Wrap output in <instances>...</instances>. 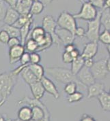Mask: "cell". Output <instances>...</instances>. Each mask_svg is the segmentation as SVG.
Wrapping results in <instances>:
<instances>
[{
  "instance_id": "9",
  "label": "cell",
  "mask_w": 110,
  "mask_h": 121,
  "mask_svg": "<svg viewBox=\"0 0 110 121\" xmlns=\"http://www.w3.org/2000/svg\"><path fill=\"white\" fill-rule=\"evenodd\" d=\"M45 92L51 95L55 99H58L60 97V93L54 83L49 78L43 76L40 80Z\"/></svg>"
},
{
  "instance_id": "1",
  "label": "cell",
  "mask_w": 110,
  "mask_h": 121,
  "mask_svg": "<svg viewBox=\"0 0 110 121\" xmlns=\"http://www.w3.org/2000/svg\"><path fill=\"white\" fill-rule=\"evenodd\" d=\"M19 74L14 69L0 73V108L6 104L12 93Z\"/></svg>"
},
{
  "instance_id": "28",
  "label": "cell",
  "mask_w": 110,
  "mask_h": 121,
  "mask_svg": "<svg viewBox=\"0 0 110 121\" xmlns=\"http://www.w3.org/2000/svg\"><path fill=\"white\" fill-rule=\"evenodd\" d=\"M2 29L8 33L10 38H20V30L14 25H5L2 27Z\"/></svg>"
},
{
  "instance_id": "32",
  "label": "cell",
  "mask_w": 110,
  "mask_h": 121,
  "mask_svg": "<svg viewBox=\"0 0 110 121\" xmlns=\"http://www.w3.org/2000/svg\"><path fill=\"white\" fill-rule=\"evenodd\" d=\"M64 91L67 95H71L77 91V84L75 82H70L66 83L64 87Z\"/></svg>"
},
{
  "instance_id": "6",
  "label": "cell",
  "mask_w": 110,
  "mask_h": 121,
  "mask_svg": "<svg viewBox=\"0 0 110 121\" xmlns=\"http://www.w3.org/2000/svg\"><path fill=\"white\" fill-rule=\"evenodd\" d=\"M98 11L89 1H83L80 11L72 14L75 19H82L87 21H92L97 16Z\"/></svg>"
},
{
  "instance_id": "8",
  "label": "cell",
  "mask_w": 110,
  "mask_h": 121,
  "mask_svg": "<svg viewBox=\"0 0 110 121\" xmlns=\"http://www.w3.org/2000/svg\"><path fill=\"white\" fill-rule=\"evenodd\" d=\"M76 78L79 82V85L85 87H87L96 82V80L94 78L90 68L85 66L83 67L82 69L77 73Z\"/></svg>"
},
{
  "instance_id": "38",
  "label": "cell",
  "mask_w": 110,
  "mask_h": 121,
  "mask_svg": "<svg viewBox=\"0 0 110 121\" xmlns=\"http://www.w3.org/2000/svg\"><path fill=\"white\" fill-rule=\"evenodd\" d=\"M62 59L64 63H66V64H70L71 63V62L73 60L72 57L71 56V54L69 52H64L62 53Z\"/></svg>"
},
{
  "instance_id": "43",
  "label": "cell",
  "mask_w": 110,
  "mask_h": 121,
  "mask_svg": "<svg viewBox=\"0 0 110 121\" xmlns=\"http://www.w3.org/2000/svg\"><path fill=\"white\" fill-rule=\"evenodd\" d=\"M76 48V46L74 45V44H69L64 46V51L67 52H71L73 50Z\"/></svg>"
},
{
  "instance_id": "3",
  "label": "cell",
  "mask_w": 110,
  "mask_h": 121,
  "mask_svg": "<svg viewBox=\"0 0 110 121\" xmlns=\"http://www.w3.org/2000/svg\"><path fill=\"white\" fill-rule=\"evenodd\" d=\"M56 22L57 27L66 29L75 35V32L77 27V22L76 19L71 13L68 11L62 12L57 18Z\"/></svg>"
},
{
  "instance_id": "34",
  "label": "cell",
  "mask_w": 110,
  "mask_h": 121,
  "mask_svg": "<svg viewBox=\"0 0 110 121\" xmlns=\"http://www.w3.org/2000/svg\"><path fill=\"white\" fill-rule=\"evenodd\" d=\"M19 62H20L21 65H27L28 64L30 63L29 60V53L28 52H25L21 57L20 58V60Z\"/></svg>"
},
{
  "instance_id": "39",
  "label": "cell",
  "mask_w": 110,
  "mask_h": 121,
  "mask_svg": "<svg viewBox=\"0 0 110 121\" xmlns=\"http://www.w3.org/2000/svg\"><path fill=\"white\" fill-rule=\"evenodd\" d=\"M19 44H21V40L19 38H10L7 43V45L9 47V48L13 47V46H15L17 45H19Z\"/></svg>"
},
{
  "instance_id": "41",
  "label": "cell",
  "mask_w": 110,
  "mask_h": 121,
  "mask_svg": "<svg viewBox=\"0 0 110 121\" xmlns=\"http://www.w3.org/2000/svg\"><path fill=\"white\" fill-rule=\"evenodd\" d=\"M79 121H96L95 120V118L93 116L87 114H84L81 116V119Z\"/></svg>"
},
{
  "instance_id": "46",
  "label": "cell",
  "mask_w": 110,
  "mask_h": 121,
  "mask_svg": "<svg viewBox=\"0 0 110 121\" xmlns=\"http://www.w3.org/2000/svg\"><path fill=\"white\" fill-rule=\"evenodd\" d=\"M43 4L44 5V6L46 7L47 6H48V5H49L53 1H54V0H40Z\"/></svg>"
},
{
  "instance_id": "47",
  "label": "cell",
  "mask_w": 110,
  "mask_h": 121,
  "mask_svg": "<svg viewBox=\"0 0 110 121\" xmlns=\"http://www.w3.org/2000/svg\"><path fill=\"white\" fill-rule=\"evenodd\" d=\"M110 0H105L104 8H110Z\"/></svg>"
},
{
  "instance_id": "2",
  "label": "cell",
  "mask_w": 110,
  "mask_h": 121,
  "mask_svg": "<svg viewBox=\"0 0 110 121\" xmlns=\"http://www.w3.org/2000/svg\"><path fill=\"white\" fill-rule=\"evenodd\" d=\"M44 72L57 82L66 84L70 82H75L77 84H79L76 76L69 69L61 67H48L44 69Z\"/></svg>"
},
{
  "instance_id": "31",
  "label": "cell",
  "mask_w": 110,
  "mask_h": 121,
  "mask_svg": "<svg viewBox=\"0 0 110 121\" xmlns=\"http://www.w3.org/2000/svg\"><path fill=\"white\" fill-rule=\"evenodd\" d=\"M99 41L106 46L110 44V30L105 29L99 35Z\"/></svg>"
},
{
  "instance_id": "50",
  "label": "cell",
  "mask_w": 110,
  "mask_h": 121,
  "mask_svg": "<svg viewBox=\"0 0 110 121\" xmlns=\"http://www.w3.org/2000/svg\"><path fill=\"white\" fill-rule=\"evenodd\" d=\"M7 121H19L18 118H17V119H8Z\"/></svg>"
},
{
  "instance_id": "36",
  "label": "cell",
  "mask_w": 110,
  "mask_h": 121,
  "mask_svg": "<svg viewBox=\"0 0 110 121\" xmlns=\"http://www.w3.org/2000/svg\"><path fill=\"white\" fill-rule=\"evenodd\" d=\"M6 10H7V8L5 4V2H4L2 0H0V22L4 21Z\"/></svg>"
},
{
  "instance_id": "10",
  "label": "cell",
  "mask_w": 110,
  "mask_h": 121,
  "mask_svg": "<svg viewBox=\"0 0 110 121\" xmlns=\"http://www.w3.org/2000/svg\"><path fill=\"white\" fill-rule=\"evenodd\" d=\"M55 33L57 35V36L58 37V38L60 39V40L62 42V44L63 45H67L69 44H73L75 36L71 33L70 31H67L64 29L57 27L55 29Z\"/></svg>"
},
{
  "instance_id": "18",
  "label": "cell",
  "mask_w": 110,
  "mask_h": 121,
  "mask_svg": "<svg viewBox=\"0 0 110 121\" xmlns=\"http://www.w3.org/2000/svg\"><path fill=\"white\" fill-rule=\"evenodd\" d=\"M19 75L21 76V77L23 79V80L25 81V82L28 84V85L39 80L38 79L36 78V76L33 74V72L29 69L28 65H26L25 67H23V69L21 70Z\"/></svg>"
},
{
  "instance_id": "40",
  "label": "cell",
  "mask_w": 110,
  "mask_h": 121,
  "mask_svg": "<svg viewBox=\"0 0 110 121\" xmlns=\"http://www.w3.org/2000/svg\"><path fill=\"white\" fill-rule=\"evenodd\" d=\"M85 35H86V30L84 29V28L81 27H77L76 30H75V37L83 38L85 37Z\"/></svg>"
},
{
  "instance_id": "5",
  "label": "cell",
  "mask_w": 110,
  "mask_h": 121,
  "mask_svg": "<svg viewBox=\"0 0 110 121\" xmlns=\"http://www.w3.org/2000/svg\"><path fill=\"white\" fill-rule=\"evenodd\" d=\"M42 27L44 29L45 32L49 33L51 36L53 44H55L56 46L60 47L62 45V42L55 33V29L57 27V22L55 21L54 18L51 15L44 16L43 19V26Z\"/></svg>"
},
{
  "instance_id": "14",
  "label": "cell",
  "mask_w": 110,
  "mask_h": 121,
  "mask_svg": "<svg viewBox=\"0 0 110 121\" xmlns=\"http://www.w3.org/2000/svg\"><path fill=\"white\" fill-rule=\"evenodd\" d=\"M33 3L32 0H17L14 9L20 15L29 14L30 8Z\"/></svg>"
},
{
  "instance_id": "7",
  "label": "cell",
  "mask_w": 110,
  "mask_h": 121,
  "mask_svg": "<svg viewBox=\"0 0 110 121\" xmlns=\"http://www.w3.org/2000/svg\"><path fill=\"white\" fill-rule=\"evenodd\" d=\"M106 62L107 59H100L94 62L93 65L90 68V70L96 80H101L105 79L110 75V71L107 67Z\"/></svg>"
},
{
  "instance_id": "23",
  "label": "cell",
  "mask_w": 110,
  "mask_h": 121,
  "mask_svg": "<svg viewBox=\"0 0 110 121\" xmlns=\"http://www.w3.org/2000/svg\"><path fill=\"white\" fill-rule=\"evenodd\" d=\"M71 64V71L74 75L76 76L77 73L84 66V59L80 55L76 59H74Z\"/></svg>"
},
{
  "instance_id": "24",
  "label": "cell",
  "mask_w": 110,
  "mask_h": 121,
  "mask_svg": "<svg viewBox=\"0 0 110 121\" xmlns=\"http://www.w3.org/2000/svg\"><path fill=\"white\" fill-rule=\"evenodd\" d=\"M29 69L33 72V73L36 76V78L39 80L41 79V78L44 76V68L43 65L38 64H31L29 63L28 65Z\"/></svg>"
},
{
  "instance_id": "51",
  "label": "cell",
  "mask_w": 110,
  "mask_h": 121,
  "mask_svg": "<svg viewBox=\"0 0 110 121\" xmlns=\"http://www.w3.org/2000/svg\"><path fill=\"white\" fill-rule=\"evenodd\" d=\"M33 1H40V0H32Z\"/></svg>"
},
{
  "instance_id": "45",
  "label": "cell",
  "mask_w": 110,
  "mask_h": 121,
  "mask_svg": "<svg viewBox=\"0 0 110 121\" xmlns=\"http://www.w3.org/2000/svg\"><path fill=\"white\" fill-rule=\"evenodd\" d=\"M2 1L6 3L8 6L12 7V8L14 7L15 4H16V2H17V0H2Z\"/></svg>"
},
{
  "instance_id": "16",
  "label": "cell",
  "mask_w": 110,
  "mask_h": 121,
  "mask_svg": "<svg viewBox=\"0 0 110 121\" xmlns=\"http://www.w3.org/2000/svg\"><path fill=\"white\" fill-rule=\"evenodd\" d=\"M45 35H46V32L43 27L38 26L31 29L28 38H31L32 39H33L39 46L43 42L45 38Z\"/></svg>"
},
{
  "instance_id": "20",
  "label": "cell",
  "mask_w": 110,
  "mask_h": 121,
  "mask_svg": "<svg viewBox=\"0 0 110 121\" xmlns=\"http://www.w3.org/2000/svg\"><path fill=\"white\" fill-rule=\"evenodd\" d=\"M18 119L21 121H29L32 120V108L29 106H23L21 107L17 113Z\"/></svg>"
},
{
  "instance_id": "27",
  "label": "cell",
  "mask_w": 110,
  "mask_h": 121,
  "mask_svg": "<svg viewBox=\"0 0 110 121\" xmlns=\"http://www.w3.org/2000/svg\"><path fill=\"white\" fill-rule=\"evenodd\" d=\"M44 8L45 6L40 1H33L31 8H30L29 13L32 15H38L43 12Z\"/></svg>"
},
{
  "instance_id": "17",
  "label": "cell",
  "mask_w": 110,
  "mask_h": 121,
  "mask_svg": "<svg viewBox=\"0 0 110 121\" xmlns=\"http://www.w3.org/2000/svg\"><path fill=\"white\" fill-rule=\"evenodd\" d=\"M30 90L33 95V98L37 100H40L44 97L45 91L40 82V81H36L35 82L29 84Z\"/></svg>"
},
{
  "instance_id": "49",
  "label": "cell",
  "mask_w": 110,
  "mask_h": 121,
  "mask_svg": "<svg viewBox=\"0 0 110 121\" xmlns=\"http://www.w3.org/2000/svg\"><path fill=\"white\" fill-rule=\"evenodd\" d=\"M0 121H7L6 118L4 117V116L1 114H0Z\"/></svg>"
},
{
  "instance_id": "29",
  "label": "cell",
  "mask_w": 110,
  "mask_h": 121,
  "mask_svg": "<svg viewBox=\"0 0 110 121\" xmlns=\"http://www.w3.org/2000/svg\"><path fill=\"white\" fill-rule=\"evenodd\" d=\"M32 18H33V15H32L30 13L28 14L20 15L19 18L17 19V21L14 22V24L13 25L18 29H21L23 26H24Z\"/></svg>"
},
{
  "instance_id": "22",
  "label": "cell",
  "mask_w": 110,
  "mask_h": 121,
  "mask_svg": "<svg viewBox=\"0 0 110 121\" xmlns=\"http://www.w3.org/2000/svg\"><path fill=\"white\" fill-rule=\"evenodd\" d=\"M100 25L105 27V29H110V9L103 8L100 12Z\"/></svg>"
},
{
  "instance_id": "26",
  "label": "cell",
  "mask_w": 110,
  "mask_h": 121,
  "mask_svg": "<svg viewBox=\"0 0 110 121\" xmlns=\"http://www.w3.org/2000/svg\"><path fill=\"white\" fill-rule=\"evenodd\" d=\"M23 46L25 48V52H28L29 53L36 52L38 48V45L36 43V42L31 38H27Z\"/></svg>"
},
{
  "instance_id": "44",
  "label": "cell",
  "mask_w": 110,
  "mask_h": 121,
  "mask_svg": "<svg viewBox=\"0 0 110 121\" xmlns=\"http://www.w3.org/2000/svg\"><path fill=\"white\" fill-rule=\"evenodd\" d=\"M70 54H71V56L72 57L73 59H76V58H77L78 56H79L81 55V53H80L79 50L77 49V48H75V49L72 51L71 52H70Z\"/></svg>"
},
{
  "instance_id": "25",
  "label": "cell",
  "mask_w": 110,
  "mask_h": 121,
  "mask_svg": "<svg viewBox=\"0 0 110 121\" xmlns=\"http://www.w3.org/2000/svg\"><path fill=\"white\" fill-rule=\"evenodd\" d=\"M53 44V39H52L51 36L49 33H46L44 40L38 46V48L37 49L36 52H43V51L47 50V49H49Z\"/></svg>"
},
{
  "instance_id": "48",
  "label": "cell",
  "mask_w": 110,
  "mask_h": 121,
  "mask_svg": "<svg viewBox=\"0 0 110 121\" xmlns=\"http://www.w3.org/2000/svg\"><path fill=\"white\" fill-rule=\"evenodd\" d=\"M51 121V116H45L44 118L41 121Z\"/></svg>"
},
{
  "instance_id": "42",
  "label": "cell",
  "mask_w": 110,
  "mask_h": 121,
  "mask_svg": "<svg viewBox=\"0 0 110 121\" xmlns=\"http://www.w3.org/2000/svg\"><path fill=\"white\" fill-rule=\"evenodd\" d=\"M94 61L93 59H84V66L88 67V68H91L92 66L93 65Z\"/></svg>"
},
{
  "instance_id": "35",
  "label": "cell",
  "mask_w": 110,
  "mask_h": 121,
  "mask_svg": "<svg viewBox=\"0 0 110 121\" xmlns=\"http://www.w3.org/2000/svg\"><path fill=\"white\" fill-rule=\"evenodd\" d=\"M10 38L8 33L6 31L1 29L0 31V42L3 44H7L9 39Z\"/></svg>"
},
{
  "instance_id": "15",
  "label": "cell",
  "mask_w": 110,
  "mask_h": 121,
  "mask_svg": "<svg viewBox=\"0 0 110 121\" xmlns=\"http://www.w3.org/2000/svg\"><path fill=\"white\" fill-rule=\"evenodd\" d=\"M19 17H20V14L14 9V8L8 6L7 8L6 14L4 16V22L5 25H13L14 22L17 21V19L19 18Z\"/></svg>"
},
{
  "instance_id": "19",
  "label": "cell",
  "mask_w": 110,
  "mask_h": 121,
  "mask_svg": "<svg viewBox=\"0 0 110 121\" xmlns=\"http://www.w3.org/2000/svg\"><path fill=\"white\" fill-rule=\"evenodd\" d=\"M101 108L103 111L110 112V93L107 91H103L97 97Z\"/></svg>"
},
{
  "instance_id": "12",
  "label": "cell",
  "mask_w": 110,
  "mask_h": 121,
  "mask_svg": "<svg viewBox=\"0 0 110 121\" xmlns=\"http://www.w3.org/2000/svg\"><path fill=\"white\" fill-rule=\"evenodd\" d=\"M99 50L98 42H90L85 45L81 56L83 59H94Z\"/></svg>"
},
{
  "instance_id": "21",
  "label": "cell",
  "mask_w": 110,
  "mask_h": 121,
  "mask_svg": "<svg viewBox=\"0 0 110 121\" xmlns=\"http://www.w3.org/2000/svg\"><path fill=\"white\" fill-rule=\"evenodd\" d=\"M33 22V18H32L24 26H23L21 29H19V30H20V38H19V39L21 40V44L22 45H24L26 39L28 38L29 32L31 31V27H32Z\"/></svg>"
},
{
  "instance_id": "13",
  "label": "cell",
  "mask_w": 110,
  "mask_h": 121,
  "mask_svg": "<svg viewBox=\"0 0 110 121\" xmlns=\"http://www.w3.org/2000/svg\"><path fill=\"white\" fill-rule=\"evenodd\" d=\"M105 88V86L103 83L95 82L87 86V97L88 99L97 97L103 91H104Z\"/></svg>"
},
{
  "instance_id": "11",
  "label": "cell",
  "mask_w": 110,
  "mask_h": 121,
  "mask_svg": "<svg viewBox=\"0 0 110 121\" xmlns=\"http://www.w3.org/2000/svg\"><path fill=\"white\" fill-rule=\"evenodd\" d=\"M25 52V48L22 44H19L9 48V63L10 64H14L20 60L23 54Z\"/></svg>"
},
{
  "instance_id": "4",
  "label": "cell",
  "mask_w": 110,
  "mask_h": 121,
  "mask_svg": "<svg viewBox=\"0 0 110 121\" xmlns=\"http://www.w3.org/2000/svg\"><path fill=\"white\" fill-rule=\"evenodd\" d=\"M100 12L98 11L96 17L92 20L87 22L88 29L86 31L85 37L87 38L90 42H99V35L100 34Z\"/></svg>"
},
{
  "instance_id": "33",
  "label": "cell",
  "mask_w": 110,
  "mask_h": 121,
  "mask_svg": "<svg viewBox=\"0 0 110 121\" xmlns=\"http://www.w3.org/2000/svg\"><path fill=\"white\" fill-rule=\"evenodd\" d=\"M29 60L31 64H38L41 60V57L38 52H34L29 53Z\"/></svg>"
},
{
  "instance_id": "37",
  "label": "cell",
  "mask_w": 110,
  "mask_h": 121,
  "mask_svg": "<svg viewBox=\"0 0 110 121\" xmlns=\"http://www.w3.org/2000/svg\"><path fill=\"white\" fill-rule=\"evenodd\" d=\"M88 1H89L96 8H99L102 10L104 8L105 0H88Z\"/></svg>"
},
{
  "instance_id": "30",
  "label": "cell",
  "mask_w": 110,
  "mask_h": 121,
  "mask_svg": "<svg viewBox=\"0 0 110 121\" xmlns=\"http://www.w3.org/2000/svg\"><path fill=\"white\" fill-rule=\"evenodd\" d=\"M83 94L81 92L76 91L74 93L68 95L67 97V101L69 104H73V103H77L82 100L83 98Z\"/></svg>"
},
{
  "instance_id": "52",
  "label": "cell",
  "mask_w": 110,
  "mask_h": 121,
  "mask_svg": "<svg viewBox=\"0 0 110 121\" xmlns=\"http://www.w3.org/2000/svg\"><path fill=\"white\" fill-rule=\"evenodd\" d=\"M79 1H83V0H79Z\"/></svg>"
}]
</instances>
